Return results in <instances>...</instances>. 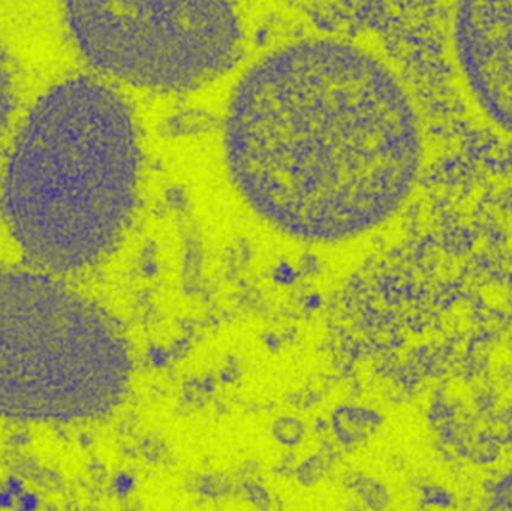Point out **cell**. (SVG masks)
I'll return each instance as SVG.
<instances>
[{
	"label": "cell",
	"mask_w": 512,
	"mask_h": 511,
	"mask_svg": "<svg viewBox=\"0 0 512 511\" xmlns=\"http://www.w3.org/2000/svg\"><path fill=\"white\" fill-rule=\"evenodd\" d=\"M140 153L125 102L75 78L51 89L21 129L6 168V218L27 257L68 272L95 264L137 206Z\"/></svg>",
	"instance_id": "2"
},
{
	"label": "cell",
	"mask_w": 512,
	"mask_h": 511,
	"mask_svg": "<svg viewBox=\"0 0 512 511\" xmlns=\"http://www.w3.org/2000/svg\"><path fill=\"white\" fill-rule=\"evenodd\" d=\"M454 48L475 101L512 135V0H457Z\"/></svg>",
	"instance_id": "5"
},
{
	"label": "cell",
	"mask_w": 512,
	"mask_h": 511,
	"mask_svg": "<svg viewBox=\"0 0 512 511\" xmlns=\"http://www.w3.org/2000/svg\"><path fill=\"white\" fill-rule=\"evenodd\" d=\"M131 375L128 342L107 312L51 279L0 270V416H102Z\"/></svg>",
	"instance_id": "3"
},
{
	"label": "cell",
	"mask_w": 512,
	"mask_h": 511,
	"mask_svg": "<svg viewBox=\"0 0 512 511\" xmlns=\"http://www.w3.org/2000/svg\"><path fill=\"white\" fill-rule=\"evenodd\" d=\"M84 56L135 86L183 90L221 74L240 30L230 0H65Z\"/></svg>",
	"instance_id": "4"
},
{
	"label": "cell",
	"mask_w": 512,
	"mask_h": 511,
	"mask_svg": "<svg viewBox=\"0 0 512 511\" xmlns=\"http://www.w3.org/2000/svg\"><path fill=\"white\" fill-rule=\"evenodd\" d=\"M225 150L234 185L277 230L340 242L405 204L423 159L420 125L397 78L331 41L289 45L234 93Z\"/></svg>",
	"instance_id": "1"
},
{
	"label": "cell",
	"mask_w": 512,
	"mask_h": 511,
	"mask_svg": "<svg viewBox=\"0 0 512 511\" xmlns=\"http://www.w3.org/2000/svg\"><path fill=\"white\" fill-rule=\"evenodd\" d=\"M12 107V83L5 57L0 51V131L8 122Z\"/></svg>",
	"instance_id": "6"
}]
</instances>
